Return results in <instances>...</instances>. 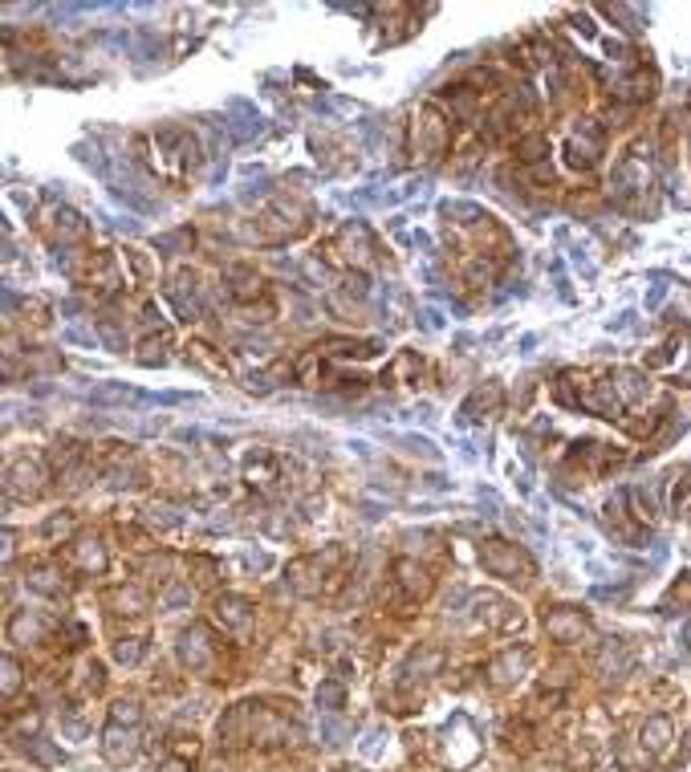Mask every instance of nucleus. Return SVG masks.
Returning a JSON list of instances; mask_svg holds the SVG:
<instances>
[{
  "label": "nucleus",
  "instance_id": "7ed1b4c3",
  "mask_svg": "<svg viewBox=\"0 0 691 772\" xmlns=\"http://www.w3.org/2000/svg\"><path fill=\"white\" fill-rule=\"evenodd\" d=\"M12 687H17V663H4V691H12Z\"/></svg>",
  "mask_w": 691,
  "mask_h": 772
},
{
  "label": "nucleus",
  "instance_id": "f03ea898",
  "mask_svg": "<svg viewBox=\"0 0 691 772\" xmlns=\"http://www.w3.org/2000/svg\"><path fill=\"white\" fill-rule=\"evenodd\" d=\"M139 655H143V642H139V638H131V642H123V647H118V658H123V663H135Z\"/></svg>",
  "mask_w": 691,
  "mask_h": 772
},
{
  "label": "nucleus",
  "instance_id": "f257e3e1",
  "mask_svg": "<svg viewBox=\"0 0 691 772\" xmlns=\"http://www.w3.org/2000/svg\"><path fill=\"white\" fill-rule=\"evenodd\" d=\"M102 752H106V760L110 764H126L131 756H135V736L123 732V728H110V732H106Z\"/></svg>",
  "mask_w": 691,
  "mask_h": 772
}]
</instances>
